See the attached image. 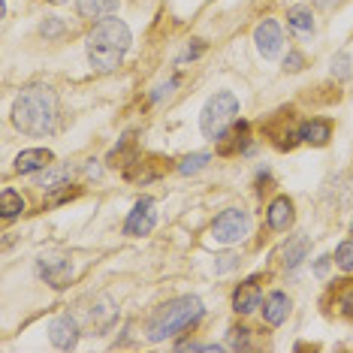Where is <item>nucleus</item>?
<instances>
[{"mask_svg":"<svg viewBox=\"0 0 353 353\" xmlns=\"http://www.w3.org/2000/svg\"><path fill=\"white\" fill-rule=\"evenodd\" d=\"M58 121L61 106L49 85H30L12 103V124L28 136H52Z\"/></svg>","mask_w":353,"mask_h":353,"instance_id":"1","label":"nucleus"},{"mask_svg":"<svg viewBox=\"0 0 353 353\" xmlns=\"http://www.w3.org/2000/svg\"><path fill=\"white\" fill-rule=\"evenodd\" d=\"M133 37L130 28L121 19H100L94 30L88 34V63H91L97 73H112V70L121 67L127 49H130Z\"/></svg>","mask_w":353,"mask_h":353,"instance_id":"2","label":"nucleus"},{"mask_svg":"<svg viewBox=\"0 0 353 353\" xmlns=\"http://www.w3.org/2000/svg\"><path fill=\"white\" fill-rule=\"evenodd\" d=\"M203 314H205V308H203V302H199L196 296H181V299L163 305V308L151 317L148 339L151 341H166V339H172V335L184 332L188 326H194Z\"/></svg>","mask_w":353,"mask_h":353,"instance_id":"3","label":"nucleus"},{"mask_svg":"<svg viewBox=\"0 0 353 353\" xmlns=\"http://www.w3.org/2000/svg\"><path fill=\"white\" fill-rule=\"evenodd\" d=\"M239 118V97L230 91H218L212 100L203 106V115H199V127L208 139H221L223 133L236 124Z\"/></svg>","mask_w":353,"mask_h":353,"instance_id":"4","label":"nucleus"},{"mask_svg":"<svg viewBox=\"0 0 353 353\" xmlns=\"http://www.w3.org/2000/svg\"><path fill=\"white\" fill-rule=\"evenodd\" d=\"M248 230H251V218H248L245 208H227V212H221L214 218L212 239L221 245H236L248 236Z\"/></svg>","mask_w":353,"mask_h":353,"instance_id":"5","label":"nucleus"},{"mask_svg":"<svg viewBox=\"0 0 353 353\" xmlns=\"http://www.w3.org/2000/svg\"><path fill=\"white\" fill-rule=\"evenodd\" d=\"M37 272L49 287L61 290V287H67L70 278H73V263H70L67 256H61V254H43L39 256V263H37Z\"/></svg>","mask_w":353,"mask_h":353,"instance_id":"6","label":"nucleus"},{"mask_svg":"<svg viewBox=\"0 0 353 353\" xmlns=\"http://www.w3.org/2000/svg\"><path fill=\"white\" fill-rule=\"evenodd\" d=\"M154 223H157L154 199H139L124 223V236H148V232L154 230Z\"/></svg>","mask_w":353,"mask_h":353,"instance_id":"7","label":"nucleus"},{"mask_svg":"<svg viewBox=\"0 0 353 353\" xmlns=\"http://www.w3.org/2000/svg\"><path fill=\"white\" fill-rule=\"evenodd\" d=\"M254 43H256V49H260L263 58H275V54L281 52V46H284V34H281V25H278V21H272V19H266L263 25H256Z\"/></svg>","mask_w":353,"mask_h":353,"instance_id":"8","label":"nucleus"},{"mask_svg":"<svg viewBox=\"0 0 353 353\" xmlns=\"http://www.w3.org/2000/svg\"><path fill=\"white\" fill-rule=\"evenodd\" d=\"M49 339L58 350H73L79 344V323L70 314L63 317H54L49 323Z\"/></svg>","mask_w":353,"mask_h":353,"instance_id":"9","label":"nucleus"},{"mask_svg":"<svg viewBox=\"0 0 353 353\" xmlns=\"http://www.w3.org/2000/svg\"><path fill=\"white\" fill-rule=\"evenodd\" d=\"M52 160H54V154L49 148H28V151H21V154L15 157V172L19 175H34L39 170H49Z\"/></svg>","mask_w":353,"mask_h":353,"instance_id":"10","label":"nucleus"},{"mask_svg":"<svg viewBox=\"0 0 353 353\" xmlns=\"http://www.w3.org/2000/svg\"><path fill=\"white\" fill-rule=\"evenodd\" d=\"M260 302H263V290H260V281L256 278L239 284L236 296H232V308H236V314H251V311L260 308Z\"/></svg>","mask_w":353,"mask_h":353,"instance_id":"11","label":"nucleus"},{"mask_svg":"<svg viewBox=\"0 0 353 353\" xmlns=\"http://www.w3.org/2000/svg\"><path fill=\"white\" fill-rule=\"evenodd\" d=\"M293 203L287 196H278V199H272V205H269V212H266V223H269V230H275V232H287L293 227Z\"/></svg>","mask_w":353,"mask_h":353,"instance_id":"12","label":"nucleus"},{"mask_svg":"<svg viewBox=\"0 0 353 353\" xmlns=\"http://www.w3.org/2000/svg\"><path fill=\"white\" fill-rule=\"evenodd\" d=\"M308 236H293V239H287V245L281 248V263H284V269L287 272H296L302 266V260L308 256Z\"/></svg>","mask_w":353,"mask_h":353,"instance_id":"13","label":"nucleus"},{"mask_svg":"<svg viewBox=\"0 0 353 353\" xmlns=\"http://www.w3.org/2000/svg\"><path fill=\"white\" fill-rule=\"evenodd\" d=\"M287 311H290V299H287L281 290L269 293L266 302H263V320H266L269 326H281L287 320Z\"/></svg>","mask_w":353,"mask_h":353,"instance_id":"14","label":"nucleus"},{"mask_svg":"<svg viewBox=\"0 0 353 353\" xmlns=\"http://www.w3.org/2000/svg\"><path fill=\"white\" fill-rule=\"evenodd\" d=\"M329 136H332V127H329V121H323V118H311V121H305L299 127V139L308 142V145H326Z\"/></svg>","mask_w":353,"mask_h":353,"instance_id":"15","label":"nucleus"},{"mask_svg":"<svg viewBox=\"0 0 353 353\" xmlns=\"http://www.w3.org/2000/svg\"><path fill=\"white\" fill-rule=\"evenodd\" d=\"M76 10L82 19H109L118 10V0H76Z\"/></svg>","mask_w":353,"mask_h":353,"instance_id":"16","label":"nucleus"},{"mask_svg":"<svg viewBox=\"0 0 353 353\" xmlns=\"http://www.w3.org/2000/svg\"><path fill=\"white\" fill-rule=\"evenodd\" d=\"M70 175H73V166L70 163H63V166H49V170H43V175H39V188H46V190H54V188H67V181Z\"/></svg>","mask_w":353,"mask_h":353,"instance_id":"17","label":"nucleus"},{"mask_svg":"<svg viewBox=\"0 0 353 353\" xmlns=\"http://www.w3.org/2000/svg\"><path fill=\"white\" fill-rule=\"evenodd\" d=\"M287 25H290L296 34H314V15H311L308 6H293L287 12Z\"/></svg>","mask_w":353,"mask_h":353,"instance_id":"18","label":"nucleus"},{"mask_svg":"<svg viewBox=\"0 0 353 353\" xmlns=\"http://www.w3.org/2000/svg\"><path fill=\"white\" fill-rule=\"evenodd\" d=\"M21 212H25V199L15 194L12 188H3V190H0V214H3V221L19 218Z\"/></svg>","mask_w":353,"mask_h":353,"instance_id":"19","label":"nucleus"},{"mask_svg":"<svg viewBox=\"0 0 353 353\" xmlns=\"http://www.w3.org/2000/svg\"><path fill=\"white\" fill-rule=\"evenodd\" d=\"M335 305L341 317L353 320V281H341V287L335 290Z\"/></svg>","mask_w":353,"mask_h":353,"instance_id":"20","label":"nucleus"},{"mask_svg":"<svg viewBox=\"0 0 353 353\" xmlns=\"http://www.w3.org/2000/svg\"><path fill=\"white\" fill-rule=\"evenodd\" d=\"M208 160H212V157L203 154V151H199V154H188V157H184L181 163H179V172H181V175H196V172H203L205 166H208Z\"/></svg>","mask_w":353,"mask_h":353,"instance_id":"21","label":"nucleus"},{"mask_svg":"<svg viewBox=\"0 0 353 353\" xmlns=\"http://www.w3.org/2000/svg\"><path fill=\"white\" fill-rule=\"evenodd\" d=\"M335 266L344 269V272H353V239L335 248Z\"/></svg>","mask_w":353,"mask_h":353,"instance_id":"22","label":"nucleus"},{"mask_svg":"<svg viewBox=\"0 0 353 353\" xmlns=\"http://www.w3.org/2000/svg\"><path fill=\"white\" fill-rule=\"evenodd\" d=\"M63 30H67V25H63V21L58 19V15H49V19L43 21V25H39V34H43L46 39H58Z\"/></svg>","mask_w":353,"mask_h":353,"instance_id":"23","label":"nucleus"},{"mask_svg":"<svg viewBox=\"0 0 353 353\" xmlns=\"http://www.w3.org/2000/svg\"><path fill=\"white\" fill-rule=\"evenodd\" d=\"M350 73H353V70H350V54L347 52H339L332 58V76L344 82V79H350Z\"/></svg>","mask_w":353,"mask_h":353,"instance_id":"24","label":"nucleus"},{"mask_svg":"<svg viewBox=\"0 0 353 353\" xmlns=\"http://www.w3.org/2000/svg\"><path fill=\"white\" fill-rule=\"evenodd\" d=\"M227 347L239 350V347H251V341H248V329H230V341Z\"/></svg>","mask_w":353,"mask_h":353,"instance_id":"25","label":"nucleus"},{"mask_svg":"<svg viewBox=\"0 0 353 353\" xmlns=\"http://www.w3.org/2000/svg\"><path fill=\"white\" fill-rule=\"evenodd\" d=\"M302 63H305L302 54H299V52H290V54L284 58V70H287V73H299Z\"/></svg>","mask_w":353,"mask_h":353,"instance_id":"26","label":"nucleus"},{"mask_svg":"<svg viewBox=\"0 0 353 353\" xmlns=\"http://www.w3.org/2000/svg\"><path fill=\"white\" fill-rule=\"evenodd\" d=\"M179 350H208V353H214V350H223V344H199V341H181V344H179Z\"/></svg>","mask_w":353,"mask_h":353,"instance_id":"27","label":"nucleus"},{"mask_svg":"<svg viewBox=\"0 0 353 353\" xmlns=\"http://www.w3.org/2000/svg\"><path fill=\"white\" fill-rule=\"evenodd\" d=\"M172 88H179V79H170V82H166V85H160L157 91H154V97H151V100H154V103H160L163 97H170V94H172Z\"/></svg>","mask_w":353,"mask_h":353,"instance_id":"28","label":"nucleus"},{"mask_svg":"<svg viewBox=\"0 0 353 353\" xmlns=\"http://www.w3.org/2000/svg\"><path fill=\"white\" fill-rule=\"evenodd\" d=\"M199 54H203V43H196V46H194V49H190V46H188V52H184V54H181V58H179V63H188V61H194V58H199Z\"/></svg>","mask_w":353,"mask_h":353,"instance_id":"29","label":"nucleus"},{"mask_svg":"<svg viewBox=\"0 0 353 353\" xmlns=\"http://www.w3.org/2000/svg\"><path fill=\"white\" fill-rule=\"evenodd\" d=\"M236 260H239V256H232V254H227V256H221V266H218V272H227L230 266H236Z\"/></svg>","mask_w":353,"mask_h":353,"instance_id":"30","label":"nucleus"},{"mask_svg":"<svg viewBox=\"0 0 353 353\" xmlns=\"http://www.w3.org/2000/svg\"><path fill=\"white\" fill-rule=\"evenodd\" d=\"M314 272H317L320 278L326 275V272H329V256H320V260H317V266H314Z\"/></svg>","mask_w":353,"mask_h":353,"instance_id":"31","label":"nucleus"},{"mask_svg":"<svg viewBox=\"0 0 353 353\" xmlns=\"http://www.w3.org/2000/svg\"><path fill=\"white\" fill-rule=\"evenodd\" d=\"M335 3H341V0H314V6H317V10H332Z\"/></svg>","mask_w":353,"mask_h":353,"instance_id":"32","label":"nucleus"},{"mask_svg":"<svg viewBox=\"0 0 353 353\" xmlns=\"http://www.w3.org/2000/svg\"><path fill=\"white\" fill-rule=\"evenodd\" d=\"M350 232H353V227H350Z\"/></svg>","mask_w":353,"mask_h":353,"instance_id":"33","label":"nucleus"}]
</instances>
